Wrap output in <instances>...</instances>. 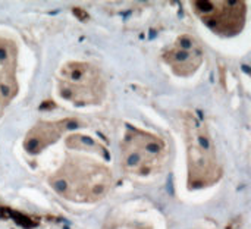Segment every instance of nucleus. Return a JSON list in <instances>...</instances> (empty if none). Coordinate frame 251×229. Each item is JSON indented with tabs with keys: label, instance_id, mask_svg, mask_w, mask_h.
<instances>
[{
	"label": "nucleus",
	"instance_id": "1",
	"mask_svg": "<svg viewBox=\"0 0 251 229\" xmlns=\"http://www.w3.org/2000/svg\"><path fill=\"white\" fill-rule=\"evenodd\" d=\"M112 184L110 172L93 160L74 159L53 177L51 187L69 200L94 202L101 199Z\"/></svg>",
	"mask_w": 251,
	"mask_h": 229
},
{
	"label": "nucleus",
	"instance_id": "2",
	"mask_svg": "<svg viewBox=\"0 0 251 229\" xmlns=\"http://www.w3.org/2000/svg\"><path fill=\"white\" fill-rule=\"evenodd\" d=\"M185 141L188 152V181L191 187H207L221 177L215 146L206 125L188 113L185 116Z\"/></svg>",
	"mask_w": 251,
	"mask_h": 229
},
{
	"label": "nucleus",
	"instance_id": "3",
	"mask_svg": "<svg viewBox=\"0 0 251 229\" xmlns=\"http://www.w3.org/2000/svg\"><path fill=\"white\" fill-rule=\"evenodd\" d=\"M122 166L129 174L149 175L159 169L166 154L165 143L138 129H129L121 144Z\"/></svg>",
	"mask_w": 251,
	"mask_h": 229
},
{
	"label": "nucleus",
	"instance_id": "4",
	"mask_svg": "<svg viewBox=\"0 0 251 229\" xmlns=\"http://www.w3.org/2000/svg\"><path fill=\"white\" fill-rule=\"evenodd\" d=\"M104 82L97 68L69 62L60 71V96L75 104H96L103 99Z\"/></svg>",
	"mask_w": 251,
	"mask_h": 229
},
{
	"label": "nucleus",
	"instance_id": "5",
	"mask_svg": "<svg viewBox=\"0 0 251 229\" xmlns=\"http://www.w3.org/2000/svg\"><path fill=\"white\" fill-rule=\"evenodd\" d=\"M194 12L219 34L231 35L241 31L246 21L244 1H210L200 0L191 3Z\"/></svg>",
	"mask_w": 251,
	"mask_h": 229
},
{
	"label": "nucleus",
	"instance_id": "6",
	"mask_svg": "<svg viewBox=\"0 0 251 229\" xmlns=\"http://www.w3.org/2000/svg\"><path fill=\"white\" fill-rule=\"evenodd\" d=\"M165 60L178 75L188 76L194 74L201 65L203 50L194 37L182 35L176 40L174 47L165 53Z\"/></svg>",
	"mask_w": 251,
	"mask_h": 229
},
{
	"label": "nucleus",
	"instance_id": "7",
	"mask_svg": "<svg viewBox=\"0 0 251 229\" xmlns=\"http://www.w3.org/2000/svg\"><path fill=\"white\" fill-rule=\"evenodd\" d=\"M76 128V122L71 119L59 121V122H41L34 127L25 140V149L28 153H40L43 149L57 141V138L66 131Z\"/></svg>",
	"mask_w": 251,
	"mask_h": 229
},
{
	"label": "nucleus",
	"instance_id": "8",
	"mask_svg": "<svg viewBox=\"0 0 251 229\" xmlns=\"http://www.w3.org/2000/svg\"><path fill=\"white\" fill-rule=\"evenodd\" d=\"M16 65V49L15 46L0 38V82L15 78Z\"/></svg>",
	"mask_w": 251,
	"mask_h": 229
},
{
	"label": "nucleus",
	"instance_id": "9",
	"mask_svg": "<svg viewBox=\"0 0 251 229\" xmlns=\"http://www.w3.org/2000/svg\"><path fill=\"white\" fill-rule=\"evenodd\" d=\"M68 146L74 149H99V152L104 153L100 146L94 143L93 138L90 137H82V135H72L68 138Z\"/></svg>",
	"mask_w": 251,
	"mask_h": 229
},
{
	"label": "nucleus",
	"instance_id": "10",
	"mask_svg": "<svg viewBox=\"0 0 251 229\" xmlns=\"http://www.w3.org/2000/svg\"><path fill=\"white\" fill-rule=\"evenodd\" d=\"M74 15H76L81 21H87V19H88V13L84 12L81 7H75V9H74Z\"/></svg>",
	"mask_w": 251,
	"mask_h": 229
},
{
	"label": "nucleus",
	"instance_id": "11",
	"mask_svg": "<svg viewBox=\"0 0 251 229\" xmlns=\"http://www.w3.org/2000/svg\"><path fill=\"white\" fill-rule=\"evenodd\" d=\"M129 229H146V228H137V227H134V228H129Z\"/></svg>",
	"mask_w": 251,
	"mask_h": 229
}]
</instances>
